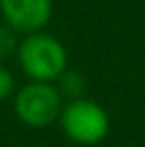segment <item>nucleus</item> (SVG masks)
I'll list each match as a JSON object with an SVG mask.
<instances>
[{
    "instance_id": "1",
    "label": "nucleus",
    "mask_w": 145,
    "mask_h": 147,
    "mask_svg": "<svg viewBox=\"0 0 145 147\" xmlns=\"http://www.w3.org/2000/svg\"><path fill=\"white\" fill-rule=\"evenodd\" d=\"M17 62L30 81L53 83L68 68V55L56 36L45 32L26 34L19 40Z\"/></svg>"
},
{
    "instance_id": "3",
    "label": "nucleus",
    "mask_w": 145,
    "mask_h": 147,
    "mask_svg": "<svg viewBox=\"0 0 145 147\" xmlns=\"http://www.w3.org/2000/svg\"><path fill=\"white\" fill-rule=\"evenodd\" d=\"M64 134L79 145H96L109 132V115L98 102L90 98L71 100L60 115Z\"/></svg>"
},
{
    "instance_id": "2",
    "label": "nucleus",
    "mask_w": 145,
    "mask_h": 147,
    "mask_svg": "<svg viewBox=\"0 0 145 147\" xmlns=\"http://www.w3.org/2000/svg\"><path fill=\"white\" fill-rule=\"evenodd\" d=\"M13 109L22 124L30 128H45L60 119L64 109V98L53 83L30 81L15 92Z\"/></svg>"
},
{
    "instance_id": "4",
    "label": "nucleus",
    "mask_w": 145,
    "mask_h": 147,
    "mask_svg": "<svg viewBox=\"0 0 145 147\" xmlns=\"http://www.w3.org/2000/svg\"><path fill=\"white\" fill-rule=\"evenodd\" d=\"M51 0H0V13L9 28L17 34L41 32L51 19Z\"/></svg>"
},
{
    "instance_id": "7",
    "label": "nucleus",
    "mask_w": 145,
    "mask_h": 147,
    "mask_svg": "<svg viewBox=\"0 0 145 147\" xmlns=\"http://www.w3.org/2000/svg\"><path fill=\"white\" fill-rule=\"evenodd\" d=\"M15 94V77L4 64H0V102Z\"/></svg>"
},
{
    "instance_id": "6",
    "label": "nucleus",
    "mask_w": 145,
    "mask_h": 147,
    "mask_svg": "<svg viewBox=\"0 0 145 147\" xmlns=\"http://www.w3.org/2000/svg\"><path fill=\"white\" fill-rule=\"evenodd\" d=\"M17 47H19L17 32L9 28L7 24H0V64L11 55H17Z\"/></svg>"
},
{
    "instance_id": "5",
    "label": "nucleus",
    "mask_w": 145,
    "mask_h": 147,
    "mask_svg": "<svg viewBox=\"0 0 145 147\" xmlns=\"http://www.w3.org/2000/svg\"><path fill=\"white\" fill-rule=\"evenodd\" d=\"M58 92L62 94L64 100H79V98H86V90H88V83H86V77L77 70H64L62 77L58 79Z\"/></svg>"
}]
</instances>
